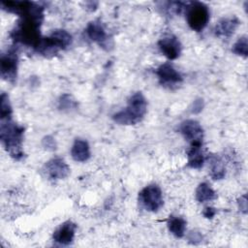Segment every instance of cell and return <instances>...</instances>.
Listing matches in <instances>:
<instances>
[{
	"instance_id": "obj_1",
	"label": "cell",
	"mask_w": 248,
	"mask_h": 248,
	"mask_svg": "<svg viewBox=\"0 0 248 248\" xmlns=\"http://www.w3.org/2000/svg\"><path fill=\"white\" fill-rule=\"evenodd\" d=\"M24 128L12 118L2 119L0 124V140L5 150L15 160L23 158L24 153L22 149Z\"/></svg>"
},
{
	"instance_id": "obj_2",
	"label": "cell",
	"mask_w": 248,
	"mask_h": 248,
	"mask_svg": "<svg viewBox=\"0 0 248 248\" xmlns=\"http://www.w3.org/2000/svg\"><path fill=\"white\" fill-rule=\"evenodd\" d=\"M147 111V101L141 92H136L128 99L127 106L112 115L119 125H135L140 122Z\"/></svg>"
},
{
	"instance_id": "obj_3",
	"label": "cell",
	"mask_w": 248,
	"mask_h": 248,
	"mask_svg": "<svg viewBox=\"0 0 248 248\" xmlns=\"http://www.w3.org/2000/svg\"><path fill=\"white\" fill-rule=\"evenodd\" d=\"M72 44V36L63 29H56L47 37H43L36 50L45 56L53 55Z\"/></svg>"
},
{
	"instance_id": "obj_4",
	"label": "cell",
	"mask_w": 248,
	"mask_h": 248,
	"mask_svg": "<svg viewBox=\"0 0 248 248\" xmlns=\"http://www.w3.org/2000/svg\"><path fill=\"white\" fill-rule=\"evenodd\" d=\"M186 20L189 27L196 31H202L210 18L208 7L202 2H188L185 9Z\"/></svg>"
},
{
	"instance_id": "obj_5",
	"label": "cell",
	"mask_w": 248,
	"mask_h": 248,
	"mask_svg": "<svg viewBox=\"0 0 248 248\" xmlns=\"http://www.w3.org/2000/svg\"><path fill=\"white\" fill-rule=\"evenodd\" d=\"M140 204L149 212H157L164 205L163 193L157 184H149L139 193Z\"/></svg>"
},
{
	"instance_id": "obj_6",
	"label": "cell",
	"mask_w": 248,
	"mask_h": 248,
	"mask_svg": "<svg viewBox=\"0 0 248 248\" xmlns=\"http://www.w3.org/2000/svg\"><path fill=\"white\" fill-rule=\"evenodd\" d=\"M18 57L15 48H10L1 54L0 73L3 79L8 82L15 83L17 77Z\"/></svg>"
},
{
	"instance_id": "obj_7",
	"label": "cell",
	"mask_w": 248,
	"mask_h": 248,
	"mask_svg": "<svg viewBox=\"0 0 248 248\" xmlns=\"http://www.w3.org/2000/svg\"><path fill=\"white\" fill-rule=\"evenodd\" d=\"M156 76L160 84L169 89L176 88L183 80L181 74L170 63L161 64L156 69Z\"/></svg>"
},
{
	"instance_id": "obj_8",
	"label": "cell",
	"mask_w": 248,
	"mask_h": 248,
	"mask_svg": "<svg viewBox=\"0 0 248 248\" xmlns=\"http://www.w3.org/2000/svg\"><path fill=\"white\" fill-rule=\"evenodd\" d=\"M179 132L190 145H202L203 129L202 125L194 119H187L180 123Z\"/></svg>"
},
{
	"instance_id": "obj_9",
	"label": "cell",
	"mask_w": 248,
	"mask_h": 248,
	"mask_svg": "<svg viewBox=\"0 0 248 248\" xmlns=\"http://www.w3.org/2000/svg\"><path fill=\"white\" fill-rule=\"evenodd\" d=\"M85 32L87 37L102 48L108 50L112 46V44L110 43L111 39L108 37L103 23L100 20L90 21L86 26Z\"/></svg>"
},
{
	"instance_id": "obj_10",
	"label": "cell",
	"mask_w": 248,
	"mask_h": 248,
	"mask_svg": "<svg viewBox=\"0 0 248 248\" xmlns=\"http://www.w3.org/2000/svg\"><path fill=\"white\" fill-rule=\"evenodd\" d=\"M158 46L161 52L170 60H174L179 57L182 45L178 38L172 34H168L163 36L158 41Z\"/></svg>"
},
{
	"instance_id": "obj_11",
	"label": "cell",
	"mask_w": 248,
	"mask_h": 248,
	"mask_svg": "<svg viewBox=\"0 0 248 248\" xmlns=\"http://www.w3.org/2000/svg\"><path fill=\"white\" fill-rule=\"evenodd\" d=\"M45 171L51 179H65L70 174V168L62 158L56 157L46 163Z\"/></svg>"
},
{
	"instance_id": "obj_12",
	"label": "cell",
	"mask_w": 248,
	"mask_h": 248,
	"mask_svg": "<svg viewBox=\"0 0 248 248\" xmlns=\"http://www.w3.org/2000/svg\"><path fill=\"white\" fill-rule=\"evenodd\" d=\"M76 231L77 225L72 221H66L53 232L52 239L60 245H69L75 239Z\"/></svg>"
},
{
	"instance_id": "obj_13",
	"label": "cell",
	"mask_w": 248,
	"mask_h": 248,
	"mask_svg": "<svg viewBox=\"0 0 248 248\" xmlns=\"http://www.w3.org/2000/svg\"><path fill=\"white\" fill-rule=\"evenodd\" d=\"M238 24L239 20L235 16L223 17L216 23L214 33L219 38H230L236 30Z\"/></svg>"
},
{
	"instance_id": "obj_14",
	"label": "cell",
	"mask_w": 248,
	"mask_h": 248,
	"mask_svg": "<svg viewBox=\"0 0 248 248\" xmlns=\"http://www.w3.org/2000/svg\"><path fill=\"white\" fill-rule=\"evenodd\" d=\"M71 156L76 162H86L91 156L90 146L87 140L76 139L71 148Z\"/></svg>"
},
{
	"instance_id": "obj_15",
	"label": "cell",
	"mask_w": 248,
	"mask_h": 248,
	"mask_svg": "<svg viewBox=\"0 0 248 248\" xmlns=\"http://www.w3.org/2000/svg\"><path fill=\"white\" fill-rule=\"evenodd\" d=\"M209 175L214 180L223 179L226 175V169L223 160L217 155H209L207 158Z\"/></svg>"
},
{
	"instance_id": "obj_16",
	"label": "cell",
	"mask_w": 248,
	"mask_h": 248,
	"mask_svg": "<svg viewBox=\"0 0 248 248\" xmlns=\"http://www.w3.org/2000/svg\"><path fill=\"white\" fill-rule=\"evenodd\" d=\"M205 161L202 145H190L187 150V163L192 169H201Z\"/></svg>"
},
{
	"instance_id": "obj_17",
	"label": "cell",
	"mask_w": 248,
	"mask_h": 248,
	"mask_svg": "<svg viewBox=\"0 0 248 248\" xmlns=\"http://www.w3.org/2000/svg\"><path fill=\"white\" fill-rule=\"evenodd\" d=\"M187 222L183 217L177 215L170 216L167 226L170 232L177 238H181L185 235Z\"/></svg>"
},
{
	"instance_id": "obj_18",
	"label": "cell",
	"mask_w": 248,
	"mask_h": 248,
	"mask_svg": "<svg viewBox=\"0 0 248 248\" xmlns=\"http://www.w3.org/2000/svg\"><path fill=\"white\" fill-rule=\"evenodd\" d=\"M195 197H196V200L199 202L203 203V202H211V201L215 200L216 199V193L208 183L202 182L198 185V187L196 189Z\"/></svg>"
},
{
	"instance_id": "obj_19",
	"label": "cell",
	"mask_w": 248,
	"mask_h": 248,
	"mask_svg": "<svg viewBox=\"0 0 248 248\" xmlns=\"http://www.w3.org/2000/svg\"><path fill=\"white\" fill-rule=\"evenodd\" d=\"M13 109L9 100V96L6 93H2L0 97V117L2 119L12 118Z\"/></svg>"
},
{
	"instance_id": "obj_20",
	"label": "cell",
	"mask_w": 248,
	"mask_h": 248,
	"mask_svg": "<svg viewBox=\"0 0 248 248\" xmlns=\"http://www.w3.org/2000/svg\"><path fill=\"white\" fill-rule=\"evenodd\" d=\"M232 51L238 55V56H242V57H247V53H248V41H247V37L246 36H242L240 38L237 39V41L233 44L232 47Z\"/></svg>"
},
{
	"instance_id": "obj_21",
	"label": "cell",
	"mask_w": 248,
	"mask_h": 248,
	"mask_svg": "<svg viewBox=\"0 0 248 248\" xmlns=\"http://www.w3.org/2000/svg\"><path fill=\"white\" fill-rule=\"evenodd\" d=\"M58 108L60 109H67V110H70L71 108H76V102L75 100L73 99V97L69 94H63L60 98H59V101H58Z\"/></svg>"
},
{
	"instance_id": "obj_22",
	"label": "cell",
	"mask_w": 248,
	"mask_h": 248,
	"mask_svg": "<svg viewBox=\"0 0 248 248\" xmlns=\"http://www.w3.org/2000/svg\"><path fill=\"white\" fill-rule=\"evenodd\" d=\"M42 144L46 150H51L52 151L56 148V142H55L54 139L51 136L45 137L42 140Z\"/></svg>"
},
{
	"instance_id": "obj_23",
	"label": "cell",
	"mask_w": 248,
	"mask_h": 248,
	"mask_svg": "<svg viewBox=\"0 0 248 248\" xmlns=\"http://www.w3.org/2000/svg\"><path fill=\"white\" fill-rule=\"evenodd\" d=\"M217 213L216 208L212 207V206H205L202 210V215L207 218V219H212Z\"/></svg>"
},
{
	"instance_id": "obj_24",
	"label": "cell",
	"mask_w": 248,
	"mask_h": 248,
	"mask_svg": "<svg viewBox=\"0 0 248 248\" xmlns=\"http://www.w3.org/2000/svg\"><path fill=\"white\" fill-rule=\"evenodd\" d=\"M202 235L199 232H196V231L195 232H191L188 234V240L191 241L192 243L200 242V241H202Z\"/></svg>"
},
{
	"instance_id": "obj_25",
	"label": "cell",
	"mask_w": 248,
	"mask_h": 248,
	"mask_svg": "<svg viewBox=\"0 0 248 248\" xmlns=\"http://www.w3.org/2000/svg\"><path fill=\"white\" fill-rule=\"evenodd\" d=\"M238 205H239V208L240 210L243 212V213H246L247 212V198H246V195H242L240 197V199L238 200Z\"/></svg>"
},
{
	"instance_id": "obj_26",
	"label": "cell",
	"mask_w": 248,
	"mask_h": 248,
	"mask_svg": "<svg viewBox=\"0 0 248 248\" xmlns=\"http://www.w3.org/2000/svg\"><path fill=\"white\" fill-rule=\"evenodd\" d=\"M202 108H203V102H202V99L196 100V101H194L192 111H193L194 113H198V112H200V111L202 109Z\"/></svg>"
},
{
	"instance_id": "obj_27",
	"label": "cell",
	"mask_w": 248,
	"mask_h": 248,
	"mask_svg": "<svg viewBox=\"0 0 248 248\" xmlns=\"http://www.w3.org/2000/svg\"><path fill=\"white\" fill-rule=\"evenodd\" d=\"M98 2H93V1H89V2H86L85 3V9L86 10H89V11H95L98 7Z\"/></svg>"
}]
</instances>
